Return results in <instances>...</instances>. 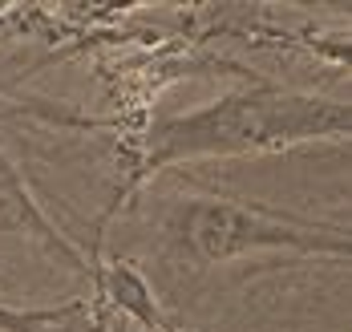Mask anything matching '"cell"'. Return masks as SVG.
<instances>
[{
	"instance_id": "6da1fadb",
	"label": "cell",
	"mask_w": 352,
	"mask_h": 332,
	"mask_svg": "<svg viewBox=\"0 0 352 332\" xmlns=\"http://www.w3.org/2000/svg\"><path fill=\"white\" fill-rule=\"evenodd\" d=\"M344 142L349 138V106L300 93L283 85H251L223 93L203 110L166 118L150 126L142 138V162L134 183L150 179L154 170H166L190 158H235V154H263V150H287L300 142Z\"/></svg>"
},
{
	"instance_id": "7a4b0ae2",
	"label": "cell",
	"mask_w": 352,
	"mask_h": 332,
	"mask_svg": "<svg viewBox=\"0 0 352 332\" xmlns=\"http://www.w3.org/2000/svg\"><path fill=\"white\" fill-rule=\"evenodd\" d=\"M166 247L190 267H219L231 259L283 252V256H349L344 223L304 219L296 211L247 203L227 195H178L166 207Z\"/></svg>"
}]
</instances>
